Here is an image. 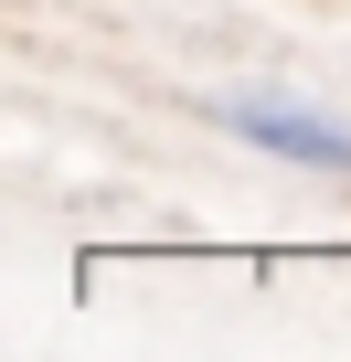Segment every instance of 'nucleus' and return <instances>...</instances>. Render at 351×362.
<instances>
[{"mask_svg":"<svg viewBox=\"0 0 351 362\" xmlns=\"http://www.w3.org/2000/svg\"><path fill=\"white\" fill-rule=\"evenodd\" d=\"M234 128H245L256 149H277V160H319V170H351V128H330V117H287V107H234Z\"/></svg>","mask_w":351,"mask_h":362,"instance_id":"nucleus-1","label":"nucleus"}]
</instances>
